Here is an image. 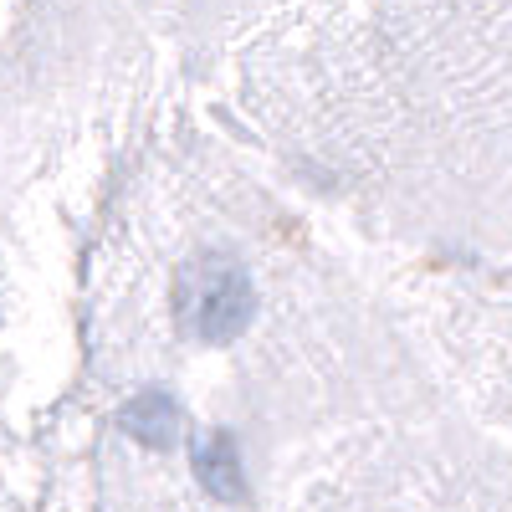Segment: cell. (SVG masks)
Here are the masks:
<instances>
[{
    "label": "cell",
    "instance_id": "6da1fadb",
    "mask_svg": "<svg viewBox=\"0 0 512 512\" xmlns=\"http://www.w3.org/2000/svg\"><path fill=\"white\" fill-rule=\"evenodd\" d=\"M256 292L251 277L231 262H205L185 277V318L205 344H231V338L251 323Z\"/></svg>",
    "mask_w": 512,
    "mask_h": 512
},
{
    "label": "cell",
    "instance_id": "7a4b0ae2",
    "mask_svg": "<svg viewBox=\"0 0 512 512\" xmlns=\"http://www.w3.org/2000/svg\"><path fill=\"white\" fill-rule=\"evenodd\" d=\"M195 477L210 487V497H221V502H241L246 497L241 456H236V441L226 431H210L205 441H195Z\"/></svg>",
    "mask_w": 512,
    "mask_h": 512
},
{
    "label": "cell",
    "instance_id": "3957f363",
    "mask_svg": "<svg viewBox=\"0 0 512 512\" xmlns=\"http://www.w3.org/2000/svg\"><path fill=\"white\" fill-rule=\"evenodd\" d=\"M175 400H169L164 390H144V395H134L123 405V431L134 436L139 446H149V451H159V446H169L175 441Z\"/></svg>",
    "mask_w": 512,
    "mask_h": 512
}]
</instances>
